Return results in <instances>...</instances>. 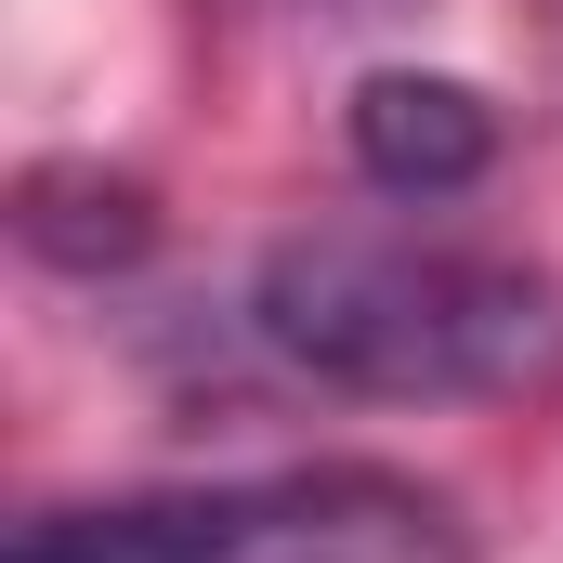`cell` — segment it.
<instances>
[{
  "instance_id": "2",
  "label": "cell",
  "mask_w": 563,
  "mask_h": 563,
  "mask_svg": "<svg viewBox=\"0 0 563 563\" xmlns=\"http://www.w3.org/2000/svg\"><path fill=\"white\" fill-rule=\"evenodd\" d=\"M0 563H472V538L420 472L301 459V472L157 485L106 511H40Z\"/></svg>"
},
{
  "instance_id": "3",
  "label": "cell",
  "mask_w": 563,
  "mask_h": 563,
  "mask_svg": "<svg viewBox=\"0 0 563 563\" xmlns=\"http://www.w3.org/2000/svg\"><path fill=\"white\" fill-rule=\"evenodd\" d=\"M354 157H367V184H394V197H459V184H485V157H498V106H485L472 79L380 66V79H354Z\"/></svg>"
},
{
  "instance_id": "4",
  "label": "cell",
  "mask_w": 563,
  "mask_h": 563,
  "mask_svg": "<svg viewBox=\"0 0 563 563\" xmlns=\"http://www.w3.org/2000/svg\"><path fill=\"white\" fill-rule=\"evenodd\" d=\"M341 13H367V0H341Z\"/></svg>"
},
{
  "instance_id": "1",
  "label": "cell",
  "mask_w": 563,
  "mask_h": 563,
  "mask_svg": "<svg viewBox=\"0 0 563 563\" xmlns=\"http://www.w3.org/2000/svg\"><path fill=\"white\" fill-rule=\"evenodd\" d=\"M250 328L288 380L380 394V407L525 394L563 367V288L459 236H288L250 276Z\"/></svg>"
}]
</instances>
